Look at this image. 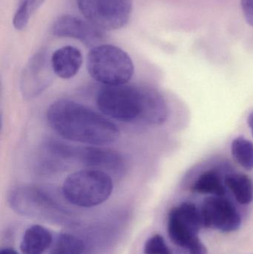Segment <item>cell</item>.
<instances>
[{
  "label": "cell",
  "instance_id": "16",
  "mask_svg": "<svg viewBox=\"0 0 253 254\" xmlns=\"http://www.w3.org/2000/svg\"><path fill=\"white\" fill-rule=\"evenodd\" d=\"M51 254H83L86 246L84 242L71 234H61L52 243Z\"/></svg>",
  "mask_w": 253,
  "mask_h": 254
},
{
  "label": "cell",
  "instance_id": "5",
  "mask_svg": "<svg viewBox=\"0 0 253 254\" xmlns=\"http://www.w3.org/2000/svg\"><path fill=\"white\" fill-rule=\"evenodd\" d=\"M86 19L102 30L123 28L130 19L132 0H77Z\"/></svg>",
  "mask_w": 253,
  "mask_h": 254
},
{
  "label": "cell",
  "instance_id": "15",
  "mask_svg": "<svg viewBox=\"0 0 253 254\" xmlns=\"http://www.w3.org/2000/svg\"><path fill=\"white\" fill-rule=\"evenodd\" d=\"M231 152L233 158L248 171L253 170V143L243 136L236 137L232 142Z\"/></svg>",
  "mask_w": 253,
  "mask_h": 254
},
{
  "label": "cell",
  "instance_id": "22",
  "mask_svg": "<svg viewBox=\"0 0 253 254\" xmlns=\"http://www.w3.org/2000/svg\"><path fill=\"white\" fill-rule=\"evenodd\" d=\"M248 125H249L250 128H251V131H252V134L253 136V112L250 114L249 117L248 119Z\"/></svg>",
  "mask_w": 253,
  "mask_h": 254
},
{
  "label": "cell",
  "instance_id": "14",
  "mask_svg": "<svg viewBox=\"0 0 253 254\" xmlns=\"http://www.w3.org/2000/svg\"><path fill=\"white\" fill-rule=\"evenodd\" d=\"M192 191L200 194H209L214 196H224L226 188L222 179L216 170L203 172L192 185Z\"/></svg>",
  "mask_w": 253,
  "mask_h": 254
},
{
  "label": "cell",
  "instance_id": "20",
  "mask_svg": "<svg viewBox=\"0 0 253 254\" xmlns=\"http://www.w3.org/2000/svg\"><path fill=\"white\" fill-rule=\"evenodd\" d=\"M190 254H207L206 246L201 241L199 237L194 240L188 247Z\"/></svg>",
  "mask_w": 253,
  "mask_h": 254
},
{
  "label": "cell",
  "instance_id": "19",
  "mask_svg": "<svg viewBox=\"0 0 253 254\" xmlns=\"http://www.w3.org/2000/svg\"><path fill=\"white\" fill-rule=\"evenodd\" d=\"M241 4L245 21L253 27V0H241Z\"/></svg>",
  "mask_w": 253,
  "mask_h": 254
},
{
  "label": "cell",
  "instance_id": "2",
  "mask_svg": "<svg viewBox=\"0 0 253 254\" xmlns=\"http://www.w3.org/2000/svg\"><path fill=\"white\" fill-rule=\"evenodd\" d=\"M47 120L61 137L88 145L114 143L120 130L92 109L70 100L55 101L47 110Z\"/></svg>",
  "mask_w": 253,
  "mask_h": 254
},
{
  "label": "cell",
  "instance_id": "9",
  "mask_svg": "<svg viewBox=\"0 0 253 254\" xmlns=\"http://www.w3.org/2000/svg\"><path fill=\"white\" fill-rule=\"evenodd\" d=\"M51 64L44 53L34 55L23 69L20 78V89L25 99L37 98L53 80Z\"/></svg>",
  "mask_w": 253,
  "mask_h": 254
},
{
  "label": "cell",
  "instance_id": "21",
  "mask_svg": "<svg viewBox=\"0 0 253 254\" xmlns=\"http://www.w3.org/2000/svg\"><path fill=\"white\" fill-rule=\"evenodd\" d=\"M0 254H19L14 249H4L2 250H1L0 252Z\"/></svg>",
  "mask_w": 253,
  "mask_h": 254
},
{
  "label": "cell",
  "instance_id": "13",
  "mask_svg": "<svg viewBox=\"0 0 253 254\" xmlns=\"http://www.w3.org/2000/svg\"><path fill=\"white\" fill-rule=\"evenodd\" d=\"M226 186L233 192L238 202L248 204L253 199V184L251 179L242 173L228 174L224 179Z\"/></svg>",
  "mask_w": 253,
  "mask_h": 254
},
{
  "label": "cell",
  "instance_id": "1",
  "mask_svg": "<svg viewBox=\"0 0 253 254\" xmlns=\"http://www.w3.org/2000/svg\"><path fill=\"white\" fill-rule=\"evenodd\" d=\"M97 105L105 116L121 122L160 125L168 118L167 104L161 94L146 86H104L97 95Z\"/></svg>",
  "mask_w": 253,
  "mask_h": 254
},
{
  "label": "cell",
  "instance_id": "17",
  "mask_svg": "<svg viewBox=\"0 0 253 254\" xmlns=\"http://www.w3.org/2000/svg\"><path fill=\"white\" fill-rule=\"evenodd\" d=\"M45 0H20L13 16V24L16 30H22L28 25L32 15L40 8Z\"/></svg>",
  "mask_w": 253,
  "mask_h": 254
},
{
  "label": "cell",
  "instance_id": "11",
  "mask_svg": "<svg viewBox=\"0 0 253 254\" xmlns=\"http://www.w3.org/2000/svg\"><path fill=\"white\" fill-rule=\"evenodd\" d=\"M51 64L55 75L62 79H70L80 71L83 55L80 49L74 46H63L52 54Z\"/></svg>",
  "mask_w": 253,
  "mask_h": 254
},
{
  "label": "cell",
  "instance_id": "3",
  "mask_svg": "<svg viewBox=\"0 0 253 254\" xmlns=\"http://www.w3.org/2000/svg\"><path fill=\"white\" fill-rule=\"evenodd\" d=\"M88 72L105 86L126 84L132 79L135 66L125 51L113 45L94 46L87 56Z\"/></svg>",
  "mask_w": 253,
  "mask_h": 254
},
{
  "label": "cell",
  "instance_id": "6",
  "mask_svg": "<svg viewBox=\"0 0 253 254\" xmlns=\"http://www.w3.org/2000/svg\"><path fill=\"white\" fill-rule=\"evenodd\" d=\"M49 147L51 152L61 158L77 161L97 170L101 169L104 172L119 174L124 168V161L121 155L109 149L71 146L59 141L50 142Z\"/></svg>",
  "mask_w": 253,
  "mask_h": 254
},
{
  "label": "cell",
  "instance_id": "12",
  "mask_svg": "<svg viewBox=\"0 0 253 254\" xmlns=\"http://www.w3.org/2000/svg\"><path fill=\"white\" fill-rule=\"evenodd\" d=\"M53 237L49 230L36 225L25 231L20 244L22 254H43L51 246Z\"/></svg>",
  "mask_w": 253,
  "mask_h": 254
},
{
  "label": "cell",
  "instance_id": "8",
  "mask_svg": "<svg viewBox=\"0 0 253 254\" xmlns=\"http://www.w3.org/2000/svg\"><path fill=\"white\" fill-rule=\"evenodd\" d=\"M203 227L230 233L237 231L242 219L231 201L223 196L208 197L201 209Z\"/></svg>",
  "mask_w": 253,
  "mask_h": 254
},
{
  "label": "cell",
  "instance_id": "10",
  "mask_svg": "<svg viewBox=\"0 0 253 254\" xmlns=\"http://www.w3.org/2000/svg\"><path fill=\"white\" fill-rule=\"evenodd\" d=\"M51 33L56 37L76 39L89 46H98L105 38L104 30L88 19L70 14L58 18L52 25Z\"/></svg>",
  "mask_w": 253,
  "mask_h": 254
},
{
  "label": "cell",
  "instance_id": "4",
  "mask_svg": "<svg viewBox=\"0 0 253 254\" xmlns=\"http://www.w3.org/2000/svg\"><path fill=\"white\" fill-rule=\"evenodd\" d=\"M113 190L111 176L97 169L80 170L69 175L62 185L65 199L81 207H92L105 202Z\"/></svg>",
  "mask_w": 253,
  "mask_h": 254
},
{
  "label": "cell",
  "instance_id": "18",
  "mask_svg": "<svg viewBox=\"0 0 253 254\" xmlns=\"http://www.w3.org/2000/svg\"><path fill=\"white\" fill-rule=\"evenodd\" d=\"M144 254H172L163 237L158 234L149 239L144 246Z\"/></svg>",
  "mask_w": 253,
  "mask_h": 254
},
{
  "label": "cell",
  "instance_id": "7",
  "mask_svg": "<svg viewBox=\"0 0 253 254\" xmlns=\"http://www.w3.org/2000/svg\"><path fill=\"white\" fill-rule=\"evenodd\" d=\"M202 224L201 210L194 203L185 201L171 210L168 218V234L177 246L188 249L199 237Z\"/></svg>",
  "mask_w": 253,
  "mask_h": 254
}]
</instances>
